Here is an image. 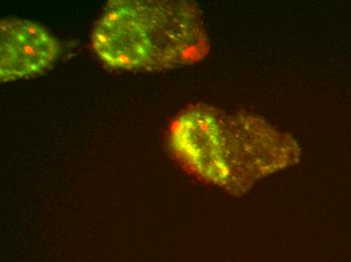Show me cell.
I'll return each mask as SVG.
<instances>
[{"mask_svg":"<svg viewBox=\"0 0 351 262\" xmlns=\"http://www.w3.org/2000/svg\"><path fill=\"white\" fill-rule=\"evenodd\" d=\"M91 46L108 67L130 71L192 65L209 53L198 5L168 0L109 2L94 27Z\"/></svg>","mask_w":351,"mask_h":262,"instance_id":"obj_2","label":"cell"},{"mask_svg":"<svg viewBox=\"0 0 351 262\" xmlns=\"http://www.w3.org/2000/svg\"><path fill=\"white\" fill-rule=\"evenodd\" d=\"M169 144L189 174L234 196L301 157L297 140L265 119L200 103L176 116Z\"/></svg>","mask_w":351,"mask_h":262,"instance_id":"obj_1","label":"cell"},{"mask_svg":"<svg viewBox=\"0 0 351 262\" xmlns=\"http://www.w3.org/2000/svg\"><path fill=\"white\" fill-rule=\"evenodd\" d=\"M59 55V42L43 25L25 19H1V82L38 75L50 69Z\"/></svg>","mask_w":351,"mask_h":262,"instance_id":"obj_3","label":"cell"}]
</instances>
